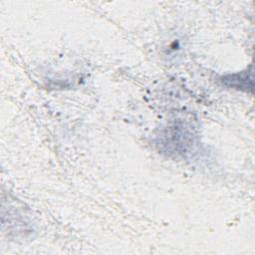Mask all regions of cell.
<instances>
[{
  "instance_id": "1",
  "label": "cell",
  "mask_w": 255,
  "mask_h": 255,
  "mask_svg": "<svg viewBox=\"0 0 255 255\" xmlns=\"http://www.w3.org/2000/svg\"><path fill=\"white\" fill-rule=\"evenodd\" d=\"M221 81L224 85L238 89V90H244L248 91V89L252 90L253 87V81H252V72L245 70L243 72H239L236 74L227 75L221 78Z\"/></svg>"
}]
</instances>
